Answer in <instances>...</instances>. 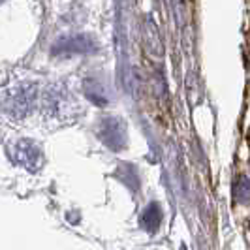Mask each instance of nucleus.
I'll return each mask as SVG.
<instances>
[{
  "label": "nucleus",
  "instance_id": "1",
  "mask_svg": "<svg viewBox=\"0 0 250 250\" xmlns=\"http://www.w3.org/2000/svg\"><path fill=\"white\" fill-rule=\"evenodd\" d=\"M36 100V88L34 85H15V87L6 88L0 96L2 107L10 117H25L30 111L32 104Z\"/></svg>",
  "mask_w": 250,
  "mask_h": 250
},
{
  "label": "nucleus",
  "instance_id": "4",
  "mask_svg": "<svg viewBox=\"0 0 250 250\" xmlns=\"http://www.w3.org/2000/svg\"><path fill=\"white\" fill-rule=\"evenodd\" d=\"M15 160L19 164H23L26 169L36 171L38 167L42 166V150H40V147L34 141L23 139L15 147Z\"/></svg>",
  "mask_w": 250,
  "mask_h": 250
},
{
  "label": "nucleus",
  "instance_id": "2",
  "mask_svg": "<svg viewBox=\"0 0 250 250\" xmlns=\"http://www.w3.org/2000/svg\"><path fill=\"white\" fill-rule=\"evenodd\" d=\"M98 134H100V139L107 147H111V149H123L125 147L126 132L119 119H115V117L102 119L100 126H98Z\"/></svg>",
  "mask_w": 250,
  "mask_h": 250
},
{
  "label": "nucleus",
  "instance_id": "3",
  "mask_svg": "<svg viewBox=\"0 0 250 250\" xmlns=\"http://www.w3.org/2000/svg\"><path fill=\"white\" fill-rule=\"evenodd\" d=\"M94 49V42L87 36H75V38H62L59 43H55L53 53L61 55V57H68V55H83V53H90Z\"/></svg>",
  "mask_w": 250,
  "mask_h": 250
},
{
  "label": "nucleus",
  "instance_id": "5",
  "mask_svg": "<svg viewBox=\"0 0 250 250\" xmlns=\"http://www.w3.org/2000/svg\"><path fill=\"white\" fill-rule=\"evenodd\" d=\"M85 92L90 100L98 105H104L109 102V92H107V87L102 83V81H96V79H88L85 81Z\"/></svg>",
  "mask_w": 250,
  "mask_h": 250
},
{
  "label": "nucleus",
  "instance_id": "7",
  "mask_svg": "<svg viewBox=\"0 0 250 250\" xmlns=\"http://www.w3.org/2000/svg\"><path fill=\"white\" fill-rule=\"evenodd\" d=\"M0 2H2V0H0Z\"/></svg>",
  "mask_w": 250,
  "mask_h": 250
},
{
  "label": "nucleus",
  "instance_id": "6",
  "mask_svg": "<svg viewBox=\"0 0 250 250\" xmlns=\"http://www.w3.org/2000/svg\"><path fill=\"white\" fill-rule=\"evenodd\" d=\"M160 220H162V211L156 203H152L143 214V226L147 231H156V228L160 226Z\"/></svg>",
  "mask_w": 250,
  "mask_h": 250
}]
</instances>
